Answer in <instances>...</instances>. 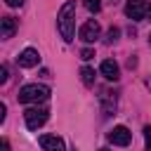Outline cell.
Returning a JSON list of instances; mask_svg holds the SVG:
<instances>
[{
  "label": "cell",
  "mask_w": 151,
  "mask_h": 151,
  "mask_svg": "<svg viewBox=\"0 0 151 151\" xmlns=\"http://www.w3.org/2000/svg\"><path fill=\"white\" fill-rule=\"evenodd\" d=\"M24 120H26L28 130H38V127H42L47 123V109H38V106L26 109L24 111Z\"/></svg>",
  "instance_id": "3"
},
{
  "label": "cell",
  "mask_w": 151,
  "mask_h": 151,
  "mask_svg": "<svg viewBox=\"0 0 151 151\" xmlns=\"http://www.w3.org/2000/svg\"><path fill=\"white\" fill-rule=\"evenodd\" d=\"M92 57H94V50H90V47L80 52V59H85V61H87V59H92Z\"/></svg>",
  "instance_id": "16"
},
{
  "label": "cell",
  "mask_w": 151,
  "mask_h": 151,
  "mask_svg": "<svg viewBox=\"0 0 151 151\" xmlns=\"http://www.w3.org/2000/svg\"><path fill=\"white\" fill-rule=\"evenodd\" d=\"M0 151H9V142H7V139H2V144H0Z\"/></svg>",
  "instance_id": "19"
},
{
  "label": "cell",
  "mask_w": 151,
  "mask_h": 151,
  "mask_svg": "<svg viewBox=\"0 0 151 151\" xmlns=\"http://www.w3.org/2000/svg\"><path fill=\"white\" fill-rule=\"evenodd\" d=\"M118 35H120V31H118V28H109L106 40H109V42H113V40H118Z\"/></svg>",
  "instance_id": "14"
},
{
  "label": "cell",
  "mask_w": 151,
  "mask_h": 151,
  "mask_svg": "<svg viewBox=\"0 0 151 151\" xmlns=\"http://www.w3.org/2000/svg\"><path fill=\"white\" fill-rule=\"evenodd\" d=\"M146 87H149V90H151V78H146Z\"/></svg>",
  "instance_id": "20"
},
{
  "label": "cell",
  "mask_w": 151,
  "mask_h": 151,
  "mask_svg": "<svg viewBox=\"0 0 151 151\" xmlns=\"http://www.w3.org/2000/svg\"><path fill=\"white\" fill-rule=\"evenodd\" d=\"M7 80V66H0V83Z\"/></svg>",
  "instance_id": "17"
},
{
  "label": "cell",
  "mask_w": 151,
  "mask_h": 151,
  "mask_svg": "<svg viewBox=\"0 0 151 151\" xmlns=\"http://www.w3.org/2000/svg\"><path fill=\"white\" fill-rule=\"evenodd\" d=\"M5 2H7L9 7H21V5H24V0H5Z\"/></svg>",
  "instance_id": "18"
},
{
  "label": "cell",
  "mask_w": 151,
  "mask_h": 151,
  "mask_svg": "<svg viewBox=\"0 0 151 151\" xmlns=\"http://www.w3.org/2000/svg\"><path fill=\"white\" fill-rule=\"evenodd\" d=\"M83 5H85L87 12H94V14L101 9V0H83Z\"/></svg>",
  "instance_id": "13"
},
{
  "label": "cell",
  "mask_w": 151,
  "mask_h": 151,
  "mask_svg": "<svg viewBox=\"0 0 151 151\" xmlns=\"http://www.w3.org/2000/svg\"><path fill=\"white\" fill-rule=\"evenodd\" d=\"M106 137H109V142H111L113 146H127V144L132 142V132H130L125 125H116Z\"/></svg>",
  "instance_id": "6"
},
{
  "label": "cell",
  "mask_w": 151,
  "mask_h": 151,
  "mask_svg": "<svg viewBox=\"0 0 151 151\" xmlns=\"http://www.w3.org/2000/svg\"><path fill=\"white\" fill-rule=\"evenodd\" d=\"M17 97H19L21 104H38V101H45V99L50 97V87H47V85L31 83V85H24Z\"/></svg>",
  "instance_id": "2"
},
{
  "label": "cell",
  "mask_w": 151,
  "mask_h": 151,
  "mask_svg": "<svg viewBox=\"0 0 151 151\" xmlns=\"http://www.w3.org/2000/svg\"><path fill=\"white\" fill-rule=\"evenodd\" d=\"M14 31H17V21H14L12 17H2V21H0V33H2V38H12Z\"/></svg>",
  "instance_id": "11"
},
{
  "label": "cell",
  "mask_w": 151,
  "mask_h": 151,
  "mask_svg": "<svg viewBox=\"0 0 151 151\" xmlns=\"http://www.w3.org/2000/svg\"><path fill=\"white\" fill-rule=\"evenodd\" d=\"M71 151H76V149H71Z\"/></svg>",
  "instance_id": "24"
},
{
  "label": "cell",
  "mask_w": 151,
  "mask_h": 151,
  "mask_svg": "<svg viewBox=\"0 0 151 151\" xmlns=\"http://www.w3.org/2000/svg\"><path fill=\"white\" fill-rule=\"evenodd\" d=\"M149 42H151V35H149Z\"/></svg>",
  "instance_id": "23"
},
{
  "label": "cell",
  "mask_w": 151,
  "mask_h": 151,
  "mask_svg": "<svg viewBox=\"0 0 151 151\" xmlns=\"http://www.w3.org/2000/svg\"><path fill=\"white\" fill-rule=\"evenodd\" d=\"M149 17H151V7H149Z\"/></svg>",
  "instance_id": "22"
},
{
  "label": "cell",
  "mask_w": 151,
  "mask_h": 151,
  "mask_svg": "<svg viewBox=\"0 0 151 151\" xmlns=\"http://www.w3.org/2000/svg\"><path fill=\"white\" fill-rule=\"evenodd\" d=\"M99 151H111V149H106V146H104V149H99Z\"/></svg>",
  "instance_id": "21"
},
{
  "label": "cell",
  "mask_w": 151,
  "mask_h": 151,
  "mask_svg": "<svg viewBox=\"0 0 151 151\" xmlns=\"http://www.w3.org/2000/svg\"><path fill=\"white\" fill-rule=\"evenodd\" d=\"M144 139H146V151H151V127H144Z\"/></svg>",
  "instance_id": "15"
},
{
  "label": "cell",
  "mask_w": 151,
  "mask_h": 151,
  "mask_svg": "<svg viewBox=\"0 0 151 151\" xmlns=\"http://www.w3.org/2000/svg\"><path fill=\"white\" fill-rule=\"evenodd\" d=\"M125 14L132 21H142L149 14V0H127L125 2Z\"/></svg>",
  "instance_id": "4"
},
{
  "label": "cell",
  "mask_w": 151,
  "mask_h": 151,
  "mask_svg": "<svg viewBox=\"0 0 151 151\" xmlns=\"http://www.w3.org/2000/svg\"><path fill=\"white\" fill-rule=\"evenodd\" d=\"M38 61H40V54H38V50H33V47H26V50L17 57V64H19L21 68H33V66H38Z\"/></svg>",
  "instance_id": "8"
},
{
  "label": "cell",
  "mask_w": 151,
  "mask_h": 151,
  "mask_svg": "<svg viewBox=\"0 0 151 151\" xmlns=\"http://www.w3.org/2000/svg\"><path fill=\"white\" fill-rule=\"evenodd\" d=\"M80 80H83L87 87H92V85H94V68L83 66V68H80Z\"/></svg>",
  "instance_id": "12"
},
{
  "label": "cell",
  "mask_w": 151,
  "mask_h": 151,
  "mask_svg": "<svg viewBox=\"0 0 151 151\" xmlns=\"http://www.w3.org/2000/svg\"><path fill=\"white\" fill-rule=\"evenodd\" d=\"M99 71H101V76L106 80H118V76H120V68H118V64L113 59H104L101 66H99Z\"/></svg>",
  "instance_id": "9"
},
{
  "label": "cell",
  "mask_w": 151,
  "mask_h": 151,
  "mask_svg": "<svg viewBox=\"0 0 151 151\" xmlns=\"http://www.w3.org/2000/svg\"><path fill=\"white\" fill-rule=\"evenodd\" d=\"M38 144L42 146V151H66L64 139L57 137V134H42V137L38 139Z\"/></svg>",
  "instance_id": "7"
},
{
  "label": "cell",
  "mask_w": 151,
  "mask_h": 151,
  "mask_svg": "<svg viewBox=\"0 0 151 151\" xmlns=\"http://www.w3.org/2000/svg\"><path fill=\"white\" fill-rule=\"evenodd\" d=\"M57 28L66 42L73 40V35H76V0H66L61 5L59 14H57Z\"/></svg>",
  "instance_id": "1"
},
{
  "label": "cell",
  "mask_w": 151,
  "mask_h": 151,
  "mask_svg": "<svg viewBox=\"0 0 151 151\" xmlns=\"http://www.w3.org/2000/svg\"><path fill=\"white\" fill-rule=\"evenodd\" d=\"M99 35H101V26H99V21H94V19L85 21V24L80 26V31H78V38H80L83 42H94Z\"/></svg>",
  "instance_id": "5"
},
{
  "label": "cell",
  "mask_w": 151,
  "mask_h": 151,
  "mask_svg": "<svg viewBox=\"0 0 151 151\" xmlns=\"http://www.w3.org/2000/svg\"><path fill=\"white\" fill-rule=\"evenodd\" d=\"M99 99H101V106H104V111H106V113H113V111H116V92L104 90Z\"/></svg>",
  "instance_id": "10"
}]
</instances>
